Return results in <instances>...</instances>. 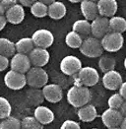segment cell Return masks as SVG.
<instances>
[{"label": "cell", "mask_w": 126, "mask_h": 129, "mask_svg": "<svg viewBox=\"0 0 126 129\" xmlns=\"http://www.w3.org/2000/svg\"><path fill=\"white\" fill-rule=\"evenodd\" d=\"M92 99L90 89L88 87L74 85L67 92V102L74 108H81L89 104Z\"/></svg>", "instance_id": "1"}, {"label": "cell", "mask_w": 126, "mask_h": 129, "mask_svg": "<svg viewBox=\"0 0 126 129\" xmlns=\"http://www.w3.org/2000/svg\"><path fill=\"white\" fill-rule=\"evenodd\" d=\"M79 49L83 55L90 57V58L100 57L104 52V48L101 43V40L94 38V37H90V36L83 40Z\"/></svg>", "instance_id": "2"}, {"label": "cell", "mask_w": 126, "mask_h": 129, "mask_svg": "<svg viewBox=\"0 0 126 129\" xmlns=\"http://www.w3.org/2000/svg\"><path fill=\"white\" fill-rule=\"evenodd\" d=\"M27 84L32 88L41 89L48 82V74L42 67H31L26 73Z\"/></svg>", "instance_id": "3"}, {"label": "cell", "mask_w": 126, "mask_h": 129, "mask_svg": "<svg viewBox=\"0 0 126 129\" xmlns=\"http://www.w3.org/2000/svg\"><path fill=\"white\" fill-rule=\"evenodd\" d=\"M101 43L104 50L107 52H116L122 48L124 39L122 34L109 31L101 39Z\"/></svg>", "instance_id": "4"}, {"label": "cell", "mask_w": 126, "mask_h": 129, "mask_svg": "<svg viewBox=\"0 0 126 129\" xmlns=\"http://www.w3.org/2000/svg\"><path fill=\"white\" fill-rule=\"evenodd\" d=\"M75 75H77L76 79L80 86H85L88 88L94 86L96 84H98L100 80L99 72L97 71V69H94L91 66L82 67L78 71V73Z\"/></svg>", "instance_id": "5"}, {"label": "cell", "mask_w": 126, "mask_h": 129, "mask_svg": "<svg viewBox=\"0 0 126 129\" xmlns=\"http://www.w3.org/2000/svg\"><path fill=\"white\" fill-rule=\"evenodd\" d=\"M32 41L35 47H42L47 49L53 44L54 37L50 31L46 29H40L33 34Z\"/></svg>", "instance_id": "6"}, {"label": "cell", "mask_w": 126, "mask_h": 129, "mask_svg": "<svg viewBox=\"0 0 126 129\" xmlns=\"http://www.w3.org/2000/svg\"><path fill=\"white\" fill-rule=\"evenodd\" d=\"M82 68L81 60L75 55H67L63 57L60 61V70L63 74L67 76H73L78 73Z\"/></svg>", "instance_id": "7"}, {"label": "cell", "mask_w": 126, "mask_h": 129, "mask_svg": "<svg viewBox=\"0 0 126 129\" xmlns=\"http://www.w3.org/2000/svg\"><path fill=\"white\" fill-rule=\"evenodd\" d=\"M4 83L11 90H21L27 85L26 75L14 70H10L4 76Z\"/></svg>", "instance_id": "8"}, {"label": "cell", "mask_w": 126, "mask_h": 129, "mask_svg": "<svg viewBox=\"0 0 126 129\" xmlns=\"http://www.w3.org/2000/svg\"><path fill=\"white\" fill-rule=\"evenodd\" d=\"M9 65L11 67V70L20 72L23 74H26L32 67L31 61L29 59L28 54L19 53V52L15 53L12 56Z\"/></svg>", "instance_id": "9"}, {"label": "cell", "mask_w": 126, "mask_h": 129, "mask_svg": "<svg viewBox=\"0 0 126 129\" xmlns=\"http://www.w3.org/2000/svg\"><path fill=\"white\" fill-rule=\"evenodd\" d=\"M28 56L34 67H43L49 62L50 59V54L47 49L42 47H34Z\"/></svg>", "instance_id": "10"}, {"label": "cell", "mask_w": 126, "mask_h": 129, "mask_svg": "<svg viewBox=\"0 0 126 129\" xmlns=\"http://www.w3.org/2000/svg\"><path fill=\"white\" fill-rule=\"evenodd\" d=\"M108 18L98 16L93 21H91V35L97 39H102L105 34L109 32Z\"/></svg>", "instance_id": "11"}, {"label": "cell", "mask_w": 126, "mask_h": 129, "mask_svg": "<svg viewBox=\"0 0 126 129\" xmlns=\"http://www.w3.org/2000/svg\"><path fill=\"white\" fill-rule=\"evenodd\" d=\"M42 92L44 100L51 104L59 103L63 98L62 88L57 84H46L42 87Z\"/></svg>", "instance_id": "12"}, {"label": "cell", "mask_w": 126, "mask_h": 129, "mask_svg": "<svg viewBox=\"0 0 126 129\" xmlns=\"http://www.w3.org/2000/svg\"><path fill=\"white\" fill-rule=\"evenodd\" d=\"M101 117H102V121H103L104 125L106 128L119 126L122 119H123V116L121 115V113L119 112L118 109H114V108H110L105 109L103 112Z\"/></svg>", "instance_id": "13"}, {"label": "cell", "mask_w": 126, "mask_h": 129, "mask_svg": "<svg viewBox=\"0 0 126 129\" xmlns=\"http://www.w3.org/2000/svg\"><path fill=\"white\" fill-rule=\"evenodd\" d=\"M122 82L123 80H122L121 74L118 71H115L114 69L105 72L103 76V85L105 89L109 91L118 90V88L120 87Z\"/></svg>", "instance_id": "14"}, {"label": "cell", "mask_w": 126, "mask_h": 129, "mask_svg": "<svg viewBox=\"0 0 126 129\" xmlns=\"http://www.w3.org/2000/svg\"><path fill=\"white\" fill-rule=\"evenodd\" d=\"M4 16L8 23H10L12 25H19L24 21L26 13H25L24 7L21 4L16 3L7 10Z\"/></svg>", "instance_id": "15"}, {"label": "cell", "mask_w": 126, "mask_h": 129, "mask_svg": "<svg viewBox=\"0 0 126 129\" xmlns=\"http://www.w3.org/2000/svg\"><path fill=\"white\" fill-rule=\"evenodd\" d=\"M99 15L110 18L114 16L118 9V4L116 0H99L97 2Z\"/></svg>", "instance_id": "16"}, {"label": "cell", "mask_w": 126, "mask_h": 129, "mask_svg": "<svg viewBox=\"0 0 126 129\" xmlns=\"http://www.w3.org/2000/svg\"><path fill=\"white\" fill-rule=\"evenodd\" d=\"M80 10L84 18L88 21H93L99 15L97 2L91 0H82L80 2Z\"/></svg>", "instance_id": "17"}, {"label": "cell", "mask_w": 126, "mask_h": 129, "mask_svg": "<svg viewBox=\"0 0 126 129\" xmlns=\"http://www.w3.org/2000/svg\"><path fill=\"white\" fill-rule=\"evenodd\" d=\"M34 116L41 124L45 125L49 124L54 120V113L53 111L44 106H39L37 107L34 112Z\"/></svg>", "instance_id": "18"}, {"label": "cell", "mask_w": 126, "mask_h": 129, "mask_svg": "<svg viewBox=\"0 0 126 129\" xmlns=\"http://www.w3.org/2000/svg\"><path fill=\"white\" fill-rule=\"evenodd\" d=\"M67 9L61 1H54L47 6V15L53 20H60L66 15Z\"/></svg>", "instance_id": "19"}, {"label": "cell", "mask_w": 126, "mask_h": 129, "mask_svg": "<svg viewBox=\"0 0 126 129\" xmlns=\"http://www.w3.org/2000/svg\"><path fill=\"white\" fill-rule=\"evenodd\" d=\"M78 117L83 122H92L98 117V110L94 106L87 104L78 109Z\"/></svg>", "instance_id": "20"}, {"label": "cell", "mask_w": 126, "mask_h": 129, "mask_svg": "<svg viewBox=\"0 0 126 129\" xmlns=\"http://www.w3.org/2000/svg\"><path fill=\"white\" fill-rule=\"evenodd\" d=\"M72 31L79 34L84 40L91 35V23L86 19H80L73 23Z\"/></svg>", "instance_id": "21"}, {"label": "cell", "mask_w": 126, "mask_h": 129, "mask_svg": "<svg viewBox=\"0 0 126 129\" xmlns=\"http://www.w3.org/2000/svg\"><path fill=\"white\" fill-rule=\"evenodd\" d=\"M109 30L111 32L123 34L126 32V19L121 16H112L108 18Z\"/></svg>", "instance_id": "22"}, {"label": "cell", "mask_w": 126, "mask_h": 129, "mask_svg": "<svg viewBox=\"0 0 126 129\" xmlns=\"http://www.w3.org/2000/svg\"><path fill=\"white\" fill-rule=\"evenodd\" d=\"M44 101L42 92L40 89L32 88L27 92V102L32 107H39Z\"/></svg>", "instance_id": "23"}, {"label": "cell", "mask_w": 126, "mask_h": 129, "mask_svg": "<svg viewBox=\"0 0 126 129\" xmlns=\"http://www.w3.org/2000/svg\"><path fill=\"white\" fill-rule=\"evenodd\" d=\"M99 67L101 69V71H103L104 73L107 72V71H110V70H113L114 67L116 65L115 58L109 54H102L100 56V59H99Z\"/></svg>", "instance_id": "24"}, {"label": "cell", "mask_w": 126, "mask_h": 129, "mask_svg": "<svg viewBox=\"0 0 126 129\" xmlns=\"http://www.w3.org/2000/svg\"><path fill=\"white\" fill-rule=\"evenodd\" d=\"M15 53H16L15 43H12L8 39L0 38V55L9 58L12 57Z\"/></svg>", "instance_id": "25"}, {"label": "cell", "mask_w": 126, "mask_h": 129, "mask_svg": "<svg viewBox=\"0 0 126 129\" xmlns=\"http://www.w3.org/2000/svg\"><path fill=\"white\" fill-rule=\"evenodd\" d=\"M16 51L19 53L29 54L34 49L35 45L31 38H23L15 43Z\"/></svg>", "instance_id": "26"}, {"label": "cell", "mask_w": 126, "mask_h": 129, "mask_svg": "<svg viewBox=\"0 0 126 129\" xmlns=\"http://www.w3.org/2000/svg\"><path fill=\"white\" fill-rule=\"evenodd\" d=\"M83 39L82 37L74 31L69 32L65 37V43L71 48H79L82 44Z\"/></svg>", "instance_id": "27"}, {"label": "cell", "mask_w": 126, "mask_h": 129, "mask_svg": "<svg viewBox=\"0 0 126 129\" xmlns=\"http://www.w3.org/2000/svg\"><path fill=\"white\" fill-rule=\"evenodd\" d=\"M32 15L35 16L36 18H43L45 16H47V5H45L44 3H42L41 1H36L31 7Z\"/></svg>", "instance_id": "28"}, {"label": "cell", "mask_w": 126, "mask_h": 129, "mask_svg": "<svg viewBox=\"0 0 126 129\" xmlns=\"http://www.w3.org/2000/svg\"><path fill=\"white\" fill-rule=\"evenodd\" d=\"M0 129H21V121L16 117L8 116L0 122Z\"/></svg>", "instance_id": "29"}, {"label": "cell", "mask_w": 126, "mask_h": 129, "mask_svg": "<svg viewBox=\"0 0 126 129\" xmlns=\"http://www.w3.org/2000/svg\"><path fill=\"white\" fill-rule=\"evenodd\" d=\"M21 129H43V126L35 116H27L21 120Z\"/></svg>", "instance_id": "30"}, {"label": "cell", "mask_w": 126, "mask_h": 129, "mask_svg": "<svg viewBox=\"0 0 126 129\" xmlns=\"http://www.w3.org/2000/svg\"><path fill=\"white\" fill-rule=\"evenodd\" d=\"M12 108L7 99L0 97V119L6 118L11 114Z\"/></svg>", "instance_id": "31"}, {"label": "cell", "mask_w": 126, "mask_h": 129, "mask_svg": "<svg viewBox=\"0 0 126 129\" xmlns=\"http://www.w3.org/2000/svg\"><path fill=\"white\" fill-rule=\"evenodd\" d=\"M123 98L121 97L118 93L111 95L110 97L108 98L107 100V105H108V108H114V109H118L120 108L121 104L123 103Z\"/></svg>", "instance_id": "32"}, {"label": "cell", "mask_w": 126, "mask_h": 129, "mask_svg": "<svg viewBox=\"0 0 126 129\" xmlns=\"http://www.w3.org/2000/svg\"><path fill=\"white\" fill-rule=\"evenodd\" d=\"M17 2L18 0H1L0 1V14L4 15L7 12V10L13 5H15Z\"/></svg>", "instance_id": "33"}, {"label": "cell", "mask_w": 126, "mask_h": 129, "mask_svg": "<svg viewBox=\"0 0 126 129\" xmlns=\"http://www.w3.org/2000/svg\"><path fill=\"white\" fill-rule=\"evenodd\" d=\"M60 129H80V124L74 120H65L60 126Z\"/></svg>", "instance_id": "34"}, {"label": "cell", "mask_w": 126, "mask_h": 129, "mask_svg": "<svg viewBox=\"0 0 126 129\" xmlns=\"http://www.w3.org/2000/svg\"><path fill=\"white\" fill-rule=\"evenodd\" d=\"M10 64V61H9V58L5 57V56H2L0 55V72L6 70L8 68V66Z\"/></svg>", "instance_id": "35"}, {"label": "cell", "mask_w": 126, "mask_h": 129, "mask_svg": "<svg viewBox=\"0 0 126 129\" xmlns=\"http://www.w3.org/2000/svg\"><path fill=\"white\" fill-rule=\"evenodd\" d=\"M118 91H119V95L123 98V100L126 101V82H122L120 87L118 88Z\"/></svg>", "instance_id": "36"}, {"label": "cell", "mask_w": 126, "mask_h": 129, "mask_svg": "<svg viewBox=\"0 0 126 129\" xmlns=\"http://www.w3.org/2000/svg\"><path fill=\"white\" fill-rule=\"evenodd\" d=\"M18 1L20 2V4L23 7H31L32 5L38 0H18Z\"/></svg>", "instance_id": "37"}, {"label": "cell", "mask_w": 126, "mask_h": 129, "mask_svg": "<svg viewBox=\"0 0 126 129\" xmlns=\"http://www.w3.org/2000/svg\"><path fill=\"white\" fill-rule=\"evenodd\" d=\"M118 110H119V112L121 113V115L123 117H126V101H123V103L121 104L120 108H118Z\"/></svg>", "instance_id": "38"}, {"label": "cell", "mask_w": 126, "mask_h": 129, "mask_svg": "<svg viewBox=\"0 0 126 129\" xmlns=\"http://www.w3.org/2000/svg\"><path fill=\"white\" fill-rule=\"evenodd\" d=\"M6 24H7V20H6L5 16L0 14V31H2V30L5 28Z\"/></svg>", "instance_id": "39"}, {"label": "cell", "mask_w": 126, "mask_h": 129, "mask_svg": "<svg viewBox=\"0 0 126 129\" xmlns=\"http://www.w3.org/2000/svg\"><path fill=\"white\" fill-rule=\"evenodd\" d=\"M119 127H120V129H126V117H123Z\"/></svg>", "instance_id": "40"}, {"label": "cell", "mask_w": 126, "mask_h": 129, "mask_svg": "<svg viewBox=\"0 0 126 129\" xmlns=\"http://www.w3.org/2000/svg\"><path fill=\"white\" fill-rule=\"evenodd\" d=\"M39 1H41V2H42V3H44L45 5H49V4H51L52 2H54V1H56V0H39Z\"/></svg>", "instance_id": "41"}, {"label": "cell", "mask_w": 126, "mask_h": 129, "mask_svg": "<svg viewBox=\"0 0 126 129\" xmlns=\"http://www.w3.org/2000/svg\"><path fill=\"white\" fill-rule=\"evenodd\" d=\"M69 2H71V3H80L82 0H68Z\"/></svg>", "instance_id": "42"}, {"label": "cell", "mask_w": 126, "mask_h": 129, "mask_svg": "<svg viewBox=\"0 0 126 129\" xmlns=\"http://www.w3.org/2000/svg\"><path fill=\"white\" fill-rule=\"evenodd\" d=\"M123 64H124V68L126 69V57L124 58V61H123Z\"/></svg>", "instance_id": "43"}, {"label": "cell", "mask_w": 126, "mask_h": 129, "mask_svg": "<svg viewBox=\"0 0 126 129\" xmlns=\"http://www.w3.org/2000/svg\"><path fill=\"white\" fill-rule=\"evenodd\" d=\"M107 129H120L119 126H116V127H111V128H107Z\"/></svg>", "instance_id": "44"}, {"label": "cell", "mask_w": 126, "mask_h": 129, "mask_svg": "<svg viewBox=\"0 0 126 129\" xmlns=\"http://www.w3.org/2000/svg\"><path fill=\"white\" fill-rule=\"evenodd\" d=\"M91 1H94V2H98L99 0H91Z\"/></svg>", "instance_id": "45"}, {"label": "cell", "mask_w": 126, "mask_h": 129, "mask_svg": "<svg viewBox=\"0 0 126 129\" xmlns=\"http://www.w3.org/2000/svg\"><path fill=\"white\" fill-rule=\"evenodd\" d=\"M91 129H99V128H91Z\"/></svg>", "instance_id": "46"}, {"label": "cell", "mask_w": 126, "mask_h": 129, "mask_svg": "<svg viewBox=\"0 0 126 129\" xmlns=\"http://www.w3.org/2000/svg\"><path fill=\"white\" fill-rule=\"evenodd\" d=\"M0 1H1V0H0Z\"/></svg>", "instance_id": "47"}]
</instances>
